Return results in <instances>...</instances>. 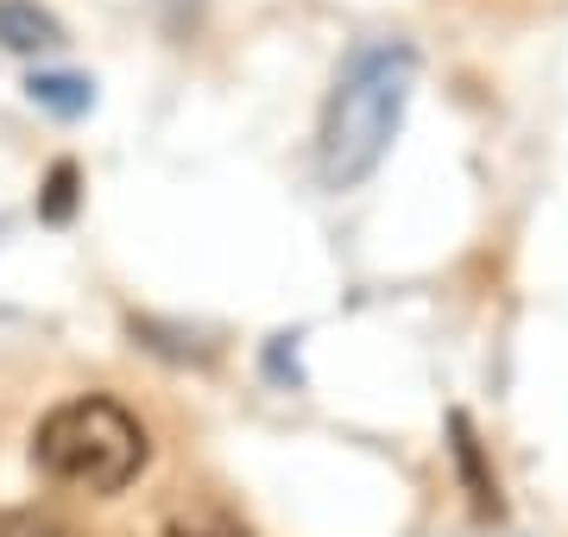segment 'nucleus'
Listing matches in <instances>:
<instances>
[{"label": "nucleus", "instance_id": "nucleus-1", "mask_svg": "<svg viewBox=\"0 0 568 537\" xmlns=\"http://www.w3.org/2000/svg\"><path fill=\"white\" fill-rule=\"evenodd\" d=\"M410 89H417L410 44H366L347 63V77L323 108V133H316V171L328 190H354L379 171V159L392 152V133L405 121Z\"/></svg>", "mask_w": 568, "mask_h": 537}, {"label": "nucleus", "instance_id": "nucleus-2", "mask_svg": "<svg viewBox=\"0 0 568 537\" xmlns=\"http://www.w3.org/2000/svg\"><path fill=\"white\" fill-rule=\"evenodd\" d=\"M32 462L39 475L63 480V487H82V494H126L133 480L145 475L152 462V436L121 398H63L39 417L32 430Z\"/></svg>", "mask_w": 568, "mask_h": 537}, {"label": "nucleus", "instance_id": "nucleus-3", "mask_svg": "<svg viewBox=\"0 0 568 537\" xmlns=\"http://www.w3.org/2000/svg\"><path fill=\"white\" fill-rule=\"evenodd\" d=\"M448 436H455V462H462V480H467V499H474V513H480V518H499V513H506V499H499V480H493L487 455H480V436H474L467 412L448 417Z\"/></svg>", "mask_w": 568, "mask_h": 537}, {"label": "nucleus", "instance_id": "nucleus-4", "mask_svg": "<svg viewBox=\"0 0 568 537\" xmlns=\"http://www.w3.org/2000/svg\"><path fill=\"white\" fill-rule=\"evenodd\" d=\"M58 44H63V26L39 0H0V51L32 58V51H58Z\"/></svg>", "mask_w": 568, "mask_h": 537}, {"label": "nucleus", "instance_id": "nucleus-5", "mask_svg": "<svg viewBox=\"0 0 568 537\" xmlns=\"http://www.w3.org/2000/svg\"><path fill=\"white\" fill-rule=\"evenodd\" d=\"M32 102L70 121V114H89V102H95V95H89V83H82V77H32Z\"/></svg>", "mask_w": 568, "mask_h": 537}, {"label": "nucleus", "instance_id": "nucleus-6", "mask_svg": "<svg viewBox=\"0 0 568 537\" xmlns=\"http://www.w3.org/2000/svg\"><path fill=\"white\" fill-rule=\"evenodd\" d=\"M77 165L63 159V165H51V178H44V196H39V215L44 222H70V209H77Z\"/></svg>", "mask_w": 568, "mask_h": 537}, {"label": "nucleus", "instance_id": "nucleus-7", "mask_svg": "<svg viewBox=\"0 0 568 537\" xmlns=\"http://www.w3.org/2000/svg\"><path fill=\"white\" fill-rule=\"evenodd\" d=\"M0 537H77V531L51 513H7L0 506Z\"/></svg>", "mask_w": 568, "mask_h": 537}, {"label": "nucleus", "instance_id": "nucleus-8", "mask_svg": "<svg viewBox=\"0 0 568 537\" xmlns=\"http://www.w3.org/2000/svg\"><path fill=\"white\" fill-rule=\"evenodd\" d=\"M164 537H246V531H234V525H171Z\"/></svg>", "mask_w": 568, "mask_h": 537}]
</instances>
